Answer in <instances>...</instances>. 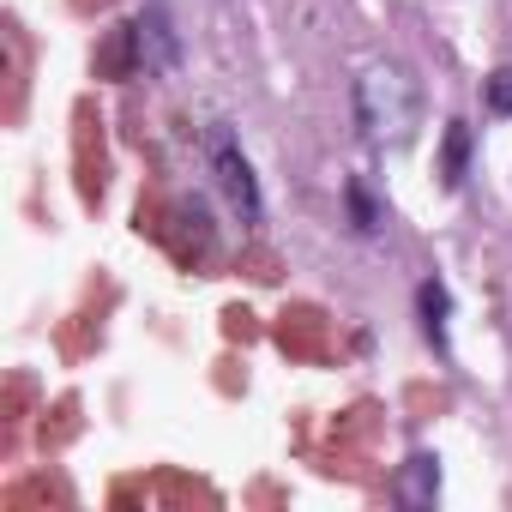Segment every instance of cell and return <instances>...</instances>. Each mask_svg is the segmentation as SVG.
Segmentation results:
<instances>
[{
  "instance_id": "3",
  "label": "cell",
  "mask_w": 512,
  "mask_h": 512,
  "mask_svg": "<svg viewBox=\"0 0 512 512\" xmlns=\"http://www.w3.org/2000/svg\"><path fill=\"white\" fill-rule=\"evenodd\" d=\"M127 31H133V67H139L145 79H163V73L181 61L175 19H169V7H163V0H145V7H139V19H133Z\"/></svg>"
},
{
  "instance_id": "7",
  "label": "cell",
  "mask_w": 512,
  "mask_h": 512,
  "mask_svg": "<svg viewBox=\"0 0 512 512\" xmlns=\"http://www.w3.org/2000/svg\"><path fill=\"white\" fill-rule=\"evenodd\" d=\"M344 199H350V223H356L362 235H374V229H380V205L368 199V187H362V181H350V187H344Z\"/></svg>"
},
{
  "instance_id": "8",
  "label": "cell",
  "mask_w": 512,
  "mask_h": 512,
  "mask_svg": "<svg viewBox=\"0 0 512 512\" xmlns=\"http://www.w3.org/2000/svg\"><path fill=\"white\" fill-rule=\"evenodd\" d=\"M482 103H488L494 115H512V67H500V73L482 85Z\"/></svg>"
},
{
  "instance_id": "2",
  "label": "cell",
  "mask_w": 512,
  "mask_h": 512,
  "mask_svg": "<svg viewBox=\"0 0 512 512\" xmlns=\"http://www.w3.org/2000/svg\"><path fill=\"white\" fill-rule=\"evenodd\" d=\"M205 163H211L223 199L241 211V223L260 217V181H253V169H247V157H241V145H235L229 127H205Z\"/></svg>"
},
{
  "instance_id": "5",
  "label": "cell",
  "mask_w": 512,
  "mask_h": 512,
  "mask_svg": "<svg viewBox=\"0 0 512 512\" xmlns=\"http://www.w3.org/2000/svg\"><path fill=\"white\" fill-rule=\"evenodd\" d=\"M470 175V121H446V139H440V187L458 193Z\"/></svg>"
},
{
  "instance_id": "1",
  "label": "cell",
  "mask_w": 512,
  "mask_h": 512,
  "mask_svg": "<svg viewBox=\"0 0 512 512\" xmlns=\"http://www.w3.org/2000/svg\"><path fill=\"white\" fill-rule=\"evenodd\" d=\"M422 121V85L404 67H368L356 79V127L368 145H404Z\"/></svg>"
},
{
  "instance_id": "6",
  "label": "cell",
  "mask_w": 512,
  "mask_h": 512,
  "mask_svg": "<svg viewBox=\"0 0 512 512\" xmlns=\"http://www.w3.org/2000/svg\"><path fill=\"white\" fill-rule=\"evenodd\" d=\"M416 308H422V332H428V344H434V350H446V314H452L446 284H440V278H428V284L416 290Z\"/></svg>"
},
{
  "instance_id": "4",
  "label": "cell",
  "mask_w": 512,
  "mask_h": 512,
  "mask_svg": "<svg viewBox=\"0 0 512 512\" xmlns=\"http://www.w3.org/2000/svg\"><path fill=\"white\" fill-rule=\"evenodd\" d=\"M434 494H440V458L434 452H416L398 470V500L404 506H434Z\"/></svg>"
}]
</instances>
